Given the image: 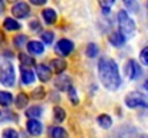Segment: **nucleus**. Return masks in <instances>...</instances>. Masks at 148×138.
<instances>
[{"mask_svg":"<svg viewBox=\"0 0 148 138\" xmlns=\"http://www.w3.org/2000/svg\"><path fill=\"white\" fill-rule=\"evenodd\" d=\"M98 75L102 85L108 91H116L121 85L118 65L111 58H101L98 62Z\"/></svg>","mask_w":148,"mask_h":138,"instance_id":"1","label":"nucleus"},{"mask_svg":"<svg viewBox=\"0 0 148 138\" xmlns=\"http://www.w3.org/2000/svg\"><path fill=\"white\" fill-rule=\"evenodd\" d=\"M116 20H118L119 32L125 38H132L134 33H135V22L131 19V16L128 14V12L119 10L118 14H116Z\"/></svg>","mask_w":148,"mask_h":138,"instance_id":"2","label":"nucleus"},{"mask_svg":"<svg viewBox=\"0 0 148 138\" xmlns=\"http://www.w3.org/2000/svg\"><path fill=\"white\" fill-rule=\"evenodd\" d=\"M16 81L14 76V66L10 62H3L0 66V84L4 87H13Z\"/></svg>","mask_w":148,"mask_h":138,"instance_id":"3","label":"nucleus"},{"mask_svg":"<svg viewBox=\"0 0 148 138\" xmlns=\"http://www.w3.org/2000/svg\"><path fill=\"white\" fill-rule=\"evenodd\" d=\"M125 105L128 108H147L148 98L141 92H131L125 96Z\"/></svg>","mask_w":148,"mask_h":138,"instance_id":"4","label":"nucleus"},{"mask_svg":"<svg viewBox=\"0 0 148 138\" xmlns=\"http://www.w3.org/2000/svg\"><path fill=\"white\" fill-rule=\"evenodd\" d=\"M30 6L25 1H17L16 4L12 6V13L17 19H27L30 16Z\"/></svg>","mask_w":148,"mask_h":138,"instance_id":"5","label":"nucleus"},{"mask_svg":"<svg viewBox=\"0 0 148 138\" xmlns=\"http://www.w3.org/2000/svg\"><path fill=\"white\" fill-rule=\"evenodd\" d=\"M125 73H127V76H128L131 81L138 79V78L141 76V73H143L140 63H138L137 60H134V59H130V60L127 62V65H125Z\"/></svg>","mask_w":148,"mask_h":138,"instance_id":"6","label":"nucleus"},{"mask_svg":"<svg viewBox=\"0 0 148 138\" xmlns=\"http://www.w3.org/2000/svg\"><path fill=\"white\" fill-rule=\"evenodd\" d=\"M56 52L62 56H68L73 52V42L69 39H60L56 43Z\"/></svg>","mask_w":148,"mask_h":138,"instance_id":"7","label":"nucleus"},{"mask_svg":"<svg viewBox=\"0 0 148 138\" xmlns=\"http://www.w3.org/2000/svg\"><path fill=\"white\" fill-rule=\"evenodd\" d=\"M26 128H27V133H29L30 135H33V137L40 135L42 131H43L42 122L38 121L36 118H29V121H27V124H26Z\"/></svg>","mask_w":148,"mask_h":138,"instance_id":"8","label":"nucleus"},{"mask_svg":"<svg viewBox=\"0 0 148 138\" xmlns=\"http://www.w3.org/2000/svg\"><path fill=\"white\" fill-rule=\"evenodd\" d=\"M36 75H38L39 81L48 82V81H50V78H52V69H50V66L48 68L46 65L39 63V65H36Z\"/></svg>","mask_w":148,"mask_h":138,"instance_id":"9","label":"nucleus"},{"mask_svg":"<svg viewBox=\"0 0 148 138\" xmlns=\"http://www.w3.org/2000/svg\"><path fill=\"white\" fill-rule=\"evenodd\" d=\"M55 87H56V89L65 92L72 87V81H71V78L66 76V75H59V76L56 78V81H55Z\"/></svg>","mask_w":148,"mask_h":138,"instance_id":"10","label":"nucleus"},{"mask_svg":"<svg viewBox=\"0 0 148 138\" xmlns=\"http://www.w3.org/2000/svg\"><path fill=\"white\" fill-rule=\"evenodd\" d=\"M42 19H43V22L46 25H55L56 20H58V13L53 9H50V7L43 9L42 10Z\"/></svg>","mask_w":148,"mask_h":138,"instance_id":"11","label":"nucleus"},{"mask_svg":"<svg viewBox=\"0 0 148 138\" xmlns=\"http://www.w3.org/2000/svg\"><path fill=\"white\" fill-rule=\"evenodd\" d=\"M27 50L32 55H42L45 52V43L39 41H30L27 42Z\"/></svg>","mask_w":148,"mask_h":138,"instance_id":"12","label":"nucleus"},{"mask_svg":"<svg viewBox=\"0 0 148 138\" xmlns=\"http://www.w3.org/2000/svg\"><path fill=\"white\" fill-rule=\"evenodd\" d=\"M109 43L112 46H115V47H121V46L125 45V41H127V38L121 33V32H112L111 35H109Z\"/></svg>","mask_w":148,"mask_h":138,"instance_id":"13","label":"nucleus"},{"mask_svg":"<svg viewBox=\"0 0 148 138\" xmlns=\"http://www.w3.org/2000/svg\"><path fill=\"white\" fill-rule=\"evenodd\" d=\"M66 62L63 60V59H60V58H58V59H53V60H50V69H52V72H56L58 75L59 73H62L65 69H66Z\"/></svg>","mask_w":148,"mask_h":138,"instance_id":"14","label":"nucleus"},{"mask_svg":"<svg viewBox=\"0 0 148 138\" xmlns=\"http://www.w3.org/2000/svg\"><path fill=\"white\" fill-rule=\"evenodd\" d=\"M3 26L9 32H16V30H20V27H22V25L13 17H6L3 22Z\"/></svg>","mask_w":148,"mask_h":138,"instance_id":"15","label":"nucleus"},{"mask_svg":"<svg viewBox=\"0 0 148 138\" xmlns=\"http://www.w3.org/2000/svg\"><path fill=\"white\" fill-rule=\"evenodd\" d=\"M42 114H43V108L40 105H33V106L27 108V111H26L27 118H39V117H42Z\"/></svg>","mask_w":148,"mask_h":138,"instance_id":"16","label":"nucleus"},{"mask_svg":"<svg viewBox=\"0 0 148 138\" xmlns=\"http://www.w3.org/2000/svg\"><path fill=\"white\" fill-rule=\"evenodd\" d=\"M12 102H13V95H12L10 92L0 91V105H1V106L7 108V106L12 105Z\"/></svg>","mask_w":148,"mask_h":138,"instance_id":"17","label":"nucleus"},{"mask_svg":"<svg viewBox=\"0 0 148 138\" xmlns=\"http://www.w3.org/2000/svg\"><path fill=\"white\" fill-rule=\"evenodd\" d=\"M50 138H68V133L62 127H52L49 130Z\"/></svg>","mask_w":148,"mask_h":138,"instance_id":"18","label":"nucleus"},{"mask_svg":"<svg viewBox=\"0 0 148 138\" xmlns=\"http://www.w3.org/2000/svg\"><path fill=\"white\" fill-rule=\"evenodd\" d=\"M35 81V73H33V71H30V69H27V68H23L22 69V82L25 84V85H29V84H32Z\"/></svg>","mask_w":148,"mask_h":138,"instance_id":"19","label":"nucleus"},{"mask_svg":"<svg viewBox=\"0 0 148 138\" xmlns=\"http://www.w3.org/2000/svg\"><path fill=\"white\" fill-rule=\"evenodd\" d=\"M98 124H99L101 128L108 130V128L112 127V118H111L108 114H102V115H99L98 117Z\"/></svg>","mask_w":148,"mask_h":138,"instance_id":"20","label":"nucleus"},{"mask_svg":"<svg viewBox=\"0 0 148 138\" xmlns=\"http://www.w3.org/2000/svg\"><path fill=\"white\" fill-rule=\"evenodd\" d=\"M14 104H16V106L19 108V109H23L25 106H27V104H29V96L26 95V93H19L17 96H16V99H14Z\"/></svg>","mask_w":148,"mask_h":138,"instance_id":"21","label":"nucleus"},{"mask_svg":"<svg viewBox=\"0 0 148 138\" xmlns=\"http://www.w3.org/2000/svg\"><path fill=\"white\" fill-rule=\"evenodd\" d=\"M122 3L128 9V12H131V13H138L140 12V4H138L137 0H122Z\"/></svg>","mask_w":148,"mask_h":138,"instance_id":"22","label":"nucleus"},{"mask_svg":"<svg viewBox=\"0 0 148 138\" xmlns=\"http://www.w3.org/2000/svg\"><path fill=\"white\" fill-rule=\"evenodd\" d=\"M53 118H55L56 121H59V122L65 121V118H66L65 109H63L62 106H55V108H53Z\"/></svg>","mask_w":148,"mask_h":138,"instance_id":"23","label":"nucleus"},{"mask_svg":"<svg viewBox=\"0 0 148 138\" xmlns=\"http://www.w3.org/2000/svg\"><path fill=\"white\" fill-rule=\"evenodd\" d=\"M86 56L88 58H91V59H94V58H97L98 56V53H99V49H98V46L95 45V43H89V45L86 46Z\"/></svg>","mask_w":148,"mask_h":138,"instance_id":"24","label":"nucleus"},{"mask_svg":"<svg viewBox=\"0 0 148 138\" xmlns=\"http://www.w3.org/2000/svg\"><path fill=\"white\" fill-rule=\"evenodd\" d=\"M32 96L36 99V101H40L46 96V89L43 87H36L33 91H32Z\"/></svg>","mask_w":148,"mask_h":138,"instance_id":"25","label":"nucleus"},{"mask_svg":"<svg viewBox=\"0 0 148 138\" xmlns=\"http://www.w3.org/2000/svg\"><path fill=\"white\" fill-rule=\"evenodd\" d=\"M26 41H27L26 35H16L13 38V45H14V47H17V49H22L25 46V43H26Z\"/></svg>","mask_w":148,"mask_h":138,"instance_id":"26","label":"nucleus"},{"mask_svg":"<svg viewBox=\"0 0 148 138\" xmlns=\"http://www.w3.org/2000/svg\"><path fill=\"white\" fill-rule=\"evenodd\" d=\"M20 62H22L23 66H36L35 58H32L29 55H20Z\"/></svg>","mask_w":148,"mask_h":138,"instance_id":"27","label":"nucleus"},{"mask_svg":"<svg viewBox=\"0 0 148 138\" xmlns=\"http://www.w3.org/2000/svg\"><path fill=\"white\" fill-rule=\"evenodd\" d=\"M114 3H115V0H99V4H101V7H102V12H103L105 14L109 13V9L112 7Z\"/></svg>","mask_w":148,"mask_h":138,"instance_id":"28","label":"nucleus"},{"mask_svg":"<svg viewBox=\"0 0 148 138\" xmlns=\"http://www.w3.org/2000/svg\"><path fill=\"white\" fill-rule=\"evenodd\" d=\"M68 98H69V101H71L73 105H78V104H79L78 93H76V91H75V88H72V87L68 89Z\"/></svg>","mask_w":148,"mask_h":138,"instance_id":"29","label":"nucleus"},{"mask_svg":"<svg viewBox=\"0 0 148 138\" xmlns=\"http://www.w3.org/2000/svg\"><path fill=\"white\" fill-rule=\"evenodd\" d=\"M40 36H42V42H43L45 45H50V43L53 42V38H55L53 32H43Z\"/></svg>","mask_w":148,"mask_h":138,"instance_id":"30","label":"nucleus"},{"mask_svg":"<svg viewBox=\"0 0 148 138\" xmlns=\"http://www.w3.org/2000/svg\"><path fill=\"white\" fill-rule=\"evenodd\" d=\"M3 138H19V134L13 128H7L3 131Z\"/></svg>","mask_w":148,"mask_h":138,"instance_id":"31","label":"nucleus"},{"mask_svg":"<svg viewBox=\"0 0 148 138\" xmlns=\"http://www.w3.org/2000/svg\"><path fill=\"white\" fill-rule=\"evenodd\" d=\"M140 60H141L145 66H148V46H145V47L140 52Z\"/></svg>","mask_w":148,"mask_h":138,"instance_id":"32","label":"nucleus"},{"mask_svg":"<svg viewBox=\"0 0 148 138\" xmlns=\"http://www.w3.org/2000/svg\"><path fill=\"white\" fill-rule=\"evenodd\" d=\"M29 27H30V30H33V32H40V30H42V26H40L39 20H30Z\"/></svg>","mask_w":148,"mask_h":138,"instance_id":"33","label":"nucleus"},{"mask_svg":"<svg viewBox=\"0 0 148 138\" xmlns=\"http://www.w3.org/2000/svg\"><path fill=\"white\" fill-rule=\"evenodd\" d=\"M32 4H35V6H42V4H45V3H48V0H29Z\"/></svg>","mask_w":148,"mask_h":138,"instance_id":"34","label":"nucleus"},{"mask_svg":"<svg viewBox=\"0 0 148 138\" xmlns=\"http://www.w3.org/2000/svg\"><path fill=\"white\" fill-rule=\"evenodd\" d=\"M4 42V33L1 32V29H0V45Z\"/></svg>","mask_w":148,"mask_h":138,"instance_id":"35","label":"nucleus"},{"mask_svg":"<svg viewBox=\"0 0 148 138\" xmlns=\"http://www.w3.org/2000/svg\"><path fill=\"white\" fill-rule=\"evenodd\" d=\"M4 12V3H3V0H0V14Z\"/></svg>","mask_w":148,"mask_h":138,"instance_id":"36","label":"nucleus"},{"mask_svg":"<svg viewBox=\"0 0 148 138\" xmlns=\"http://www.w3.org/2000/svg\"><path fill=\"white\" fill-rule=\"evenodd\" d=\"M144 88H145V91L148 92V76H147V79H145V82H144Z\"/></svg>","mask_w":148,"mask_h":138,"instance_id":"37","label":"nucleus"},{"mask_svg":"<svg viewBox=\"0 0 148 138\" xmlns=\"http://www.w3.org/2000/svg\"><path fill=\"white\" fill-rule=\"evenodd\" d=\"M141 138H148V135H144V137H141Z\"/></svg>","mask_w":148,"mask_h":138,"instance_id":"38","label":"nucleus"},{"mask_svg":"<svg viewBox=\"0 0 148 138\" xmlns=\"http://www.w3.org/2000/svg\"><path fill=\"white\" fill-rule=\"evenodd\" d=\"M147 9H148V3H147Z\"/></svg>","mask_w":148,"mask_h":138,"instance_id":"39","label":"nucleus"},{"mask_svg":"<svg viewBox=\"0 0 148 138\" xmlns=\"http://www.w3.org/2000/svg\"><path fill=\"white\" fill-rule=\"evenodd\" d=\"M0 115H1V114H0Z\"/></svg>","mask_w":148,"mask_h":138,"instance_id":"40","label":"nucleus"}]
</instances>
